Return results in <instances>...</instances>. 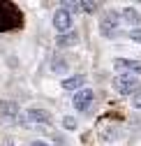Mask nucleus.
Listing matches in <instances>:
<instances>
[{
  "label": "nucleus",
  "instance_id": "obj_7",
  "mask_svg": "<svg viewBox=\"0 0 141 146\" xmlns=\"http://www.w3.org/2000/svg\"><path fill=\"white\" fill-rule=\"evenodd\" d=\"M109 26L111 28L118 26V12H113V9H107V12L102 14V30H104V35L109 33Z\"/></svg>",
  "mask_w": 141,
  "mask_h": 146
},
{
  "label": "nucleus",
  "instance_id": "obj_10",
  "mask_svg": "<svg viewBox=\"0 0 141 146\" xmlns=\"http://www.w3.org/2000/svg\"><path fill=\"white\" fill-rule=\"evenodd\" d=\"M83 84H86V77L76 74V77H69V79H65V81H63V88H67V90H76V88H81Z\"/></svg>",
  "mask_w": 141,
  "mask_h": 146
},
{
  "label": "nucleus",
  "instance_id": "obj_16",
  "mask_svg": "<svg viewBox=\"0 0 141 146\" xmlns=\"http://www.w3.org/2000/svg\"><path fill=\"white\" fill-rule=\"evenodd\" d=\"M63 125L67 127V130H74V127H76V121H74V118H69V116H67V118L63 121Z\"/></svg>",
  "mask_w": 141,
  "mask_h": 146
},
{
  "label": "nucleus",
  "instance_id": "obj_4",
  "mask_svg": "<svg viewBox=\"0 0 141 146\" xmlns=\"http://www.w3.org/2000/svg\"><path fill=\"white\" fill-rule=\"evenodd\" d=\"M53 28L58 33H69V28H72V14H67L65 9H58L53 14Z\"/></svg>",
  "mask_w": 141,
  "mask_h": 146
},
{
  "label": "nucleus",
  "instance_id": "obj_13",
  "mask_svg": "<svg viewBox=\"0 0 141 146\" xmlns=\"http://www.w3.org/2000/svg\"><path fill=\"white\" fill-rule=\"evenodd\" d=\"M79 9H83L86 14H93V12L97 9V5H95V3H90V0H83V3L79 5Z\"/></svg>",
  "mask_w": 141,
  "mask_h": 146
},
{
  "label": "nucleus",
  "instance_id": "obj_5",
  "mask_svg": "<svg viewBox=\"0 0 141 146\" xmlns=\"http://www.w3.org/2000/svg\"><path fill=\"white\" fill-rule=\"evenodd\" d=\"M28 121L30 123H51V114L46 109H28Z\"/></svg>",
  "mask_w": 141,
  "mask_h": 146
},
{
  "label": "nucleus",
  "instance_id": "obj_11",
  "mask_svg": "<svg viewBox=\"0 0 141 146\" xmlns=\"http://www.w3.org/2000/svg\"><path fill=\"white\" fill-rule=\"evenodd\" d=\"M58 46H74L76 44V33H63L60 37L56 40Z\"/></svg>",
  "mask_w": 141,
  "mask_h": 146
},
{
  "label": "nucleus",
  "instance_id": "obj_17",
  "mask_svg": "<svg viewBox=\"0 0 141 146\" xmlns=\"http://www.w3.org/2000/svg\"><path fill=\"white\" fill-rule=\"evenodd\" d=\"M32 146H46L44 141H32Z\"/></svg>",
  "mask_w": 141,
  "mask_h": 146
},
{
  "label": "nucleus",
  "instance_id": "obj_12",
  "mask_svg": "<svg viewBox=\"0 0 141 146\" xmlns=\"http://www.w3.org/2000/svg\"><path fill=\"white\" fill-rule=\"evenodd\" d=\"M51 70L58 72V74H65V72H67V63L63 60V56H56L53 60H51Z\"/></svg>",
  "mask_w": 141,
  "mask_h": 146
},
{
  "label": "nucleus",
  "instance_id": "obj_8",
  "mask_svg": "<svg viewBox=\"0 0 141 146\" xmlns=\"http://www.w3.org/2000/svg\"><path fill=\"white\" fill-rule=\"evenodd\" d=\"M113 67L116 70H127V74L130 72H141V63L139 60H127V58H118L113 63Z\"/></svg>",
  "mask_w": 141,
  "mask_h": 146
},
{
  "label": "nucleus",
  "instance_id": "obj_1",
  "mask_svg": "<svg viewBox=\"0 0 141 146\" xmlns=\"http://www.w3.org/2000/svg\"><path fill=\"white\" fill-rule=\"evenodd\" d=\"M21 26V12L12 3H0V33L14 30Z\"/></svg>",
  "mask_w": 141,
  "mask_h": 146
},
{
  "label": "nucleus",
  "instance_id": "obj_2",
  "mask_svg": "<svg viewBox=\"0 0 141 146\" xmlns=\"http://www.w3.org/2000/svg\"><path fill=\"white\" fill-rule=\"evenodd\" d=\"M116 88L123 95H134L139 90V79L134 74H118L116 77Z\"/></svg>",
  "mask_w": 141,
  "mask_h": 146
},
{
  "label": "nucleus",
  "instance_id": "obj_15",
  "mask_svg": "<svg viewBox=\"0 0 141 146\" xmlns=\"http://www.w3.org/2000/svg\"><path fill=\"white\" fill-rule=\"evenodd\" d=\"M132 104H134L136 109H141V90H136V93L132 95Z\"/></svg>",
  "mask_w": 141,
  "mask_h": 146
},
{
  "label": "nucleus",
  "instance_id": "obj_3",
  "mask_svg": "<svg viewBox=\"0 0 141 146\" xmlns=\"http://www.w3.org/2000/svg\"><path fill=\"white\" fill-rule=\"evenodd\" d=\"M93 98H95L93 90L90 88H83V90H79V93H74L72 104H74V109H79V111H86V109L93 104Z\"/></svg>",
  "mask_w": 141,
  "mask_h": 146
},
{
  "label": "nucleus",
  "instance_id": "obj_9",
  "mask_svg": "<svg viewBox=\"0 0 141 146\" xmlns=\"http://www.w3.org/2000/svg\"><path fill=\"white\" fill-rule=\"evenodd\" d=\"M123 19H125L130 26H139L141 23V14L134 7H125V9H123Z\"/></svg>",
  "mask_w": 141,
  "mask_h": 146
},
{
  "label": "nucleus",
  "instance_id": "obj_14",
  "mask_svg": "<svg viewBox=\"0 0 141 146\" xmlns=\"http://www.w3.org/2000/svg\"><path fill=\"white\" fill-rule=\"evenodd\" d=\"M130 40H134V42H139V44H141V28L130 30Z\"/></svg>",
  "mask_w": 141,
  "mask_h": 146
},
{
  "label": "nucleus",
  "instance_id": "obj_6",
  "mask_svg": "<svg viewBox=\"0 0 141 146\" xmlns=\"http://www.w3.org/2000/svg\"><path fill=\"white\" fill-rule=\"evenodd\" d=\"M16 114H19V107H16L14 102H0V118H5V121H14Z\"/></svg>",
  "mask_w": 141,
  "mask_h": 146
}]
</instances>
